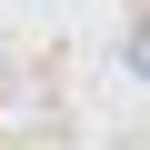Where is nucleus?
<instances>
[{"label": "nucleus", "instance_id": "nucleus-1", "mask_svg": "<svg viewBox=\"0 0 150 150\" xmlns=\"http://www.w3.org/2000/svg\"><path fill=\"white\" fill-rule=\"evenodd\" d=\"M130 70H150V20H140V30H130Z\"/></svg>", "mask_w": 150, "mask_h": 150}]
</instances>
